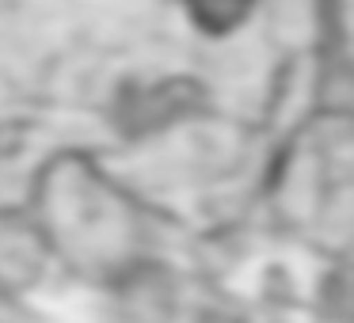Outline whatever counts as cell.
I'll use <instances>...</instances> for the list:
<instances>
[{"mask_svg":"<svg viewBox=\"0 0 354 323\" xmlns=\"http://www.w3.org/2000/svg\"><path fill=\"white\" fill-rule=\"evenodd\" d=\"M194 4H198V16H209V19H214V16H217V4H221V0H194Z\"/></svg>","mask_w":354,"mask_h":323,"instance_id":"1","label":"cell"}]
</instances>
